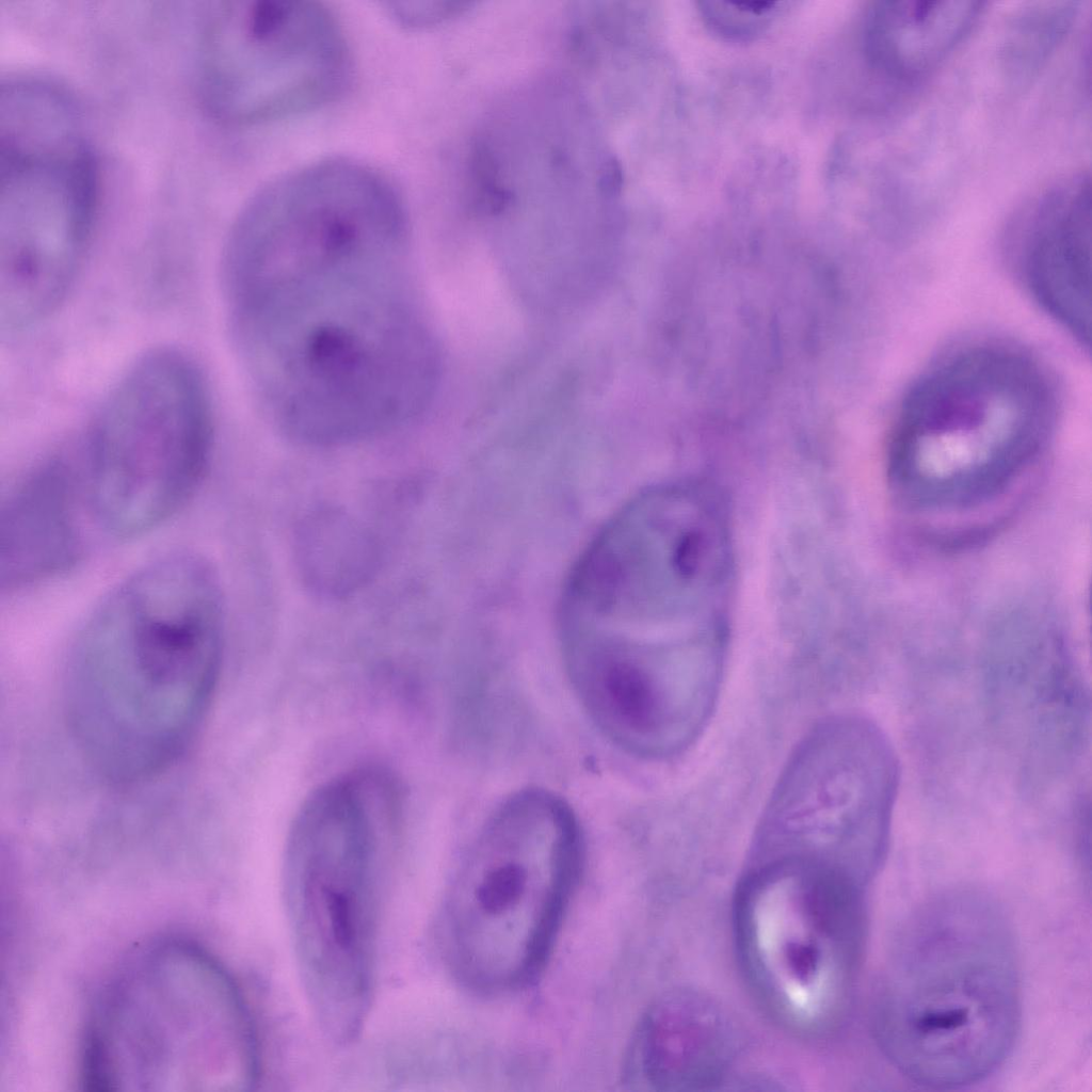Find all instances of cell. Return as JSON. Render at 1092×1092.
Segmentation results:
<instances>
[{
  "mask_svg": "<svg viewBox=\"0 0 1092 1092\" xmlns=\"http://www.w3.org/2000/svg\"><path fill=\"white\" fill-rule=\"evenodd\" d=\"M237 353L291 439L336 447L418 417L439 382L414 299L404 205L379 177L321 163L260 190L223 263Z\"/></svg>",
  "mask_w": 1092,
  "mask_h": 1092,
  "instance_id": "1",
  "label": "cell"
},
{
  "mask_svg": "<svg viewBox=\"0 0 1092 1092\" xmlns=\"http://www.w3.org/2000/svg\"><path fill=\"white\" fill-rule=\"evenodd\" d=\"M222 640L218 579L193 555L149 564L98 606L65 686L69 727L96 770L138 782L182 752L213 694Z\"/></svg>",
  "mask_w": 1092,
  "mask_h": 1092,
  "instance_id": "2",
  "label": "cell"
},
{
  "mask_svg": "<svg viewBox=\"0 0 1092 1092\" xmlns=\"http://www.w3.org/2000/svg\"><path fill=\"white\" fill-rule=\"evenodd\" d=\"M1022 1017L1013 929L975 888L932 896L898 929L878 990L874 1026L892 1064L916 1083L983 1080L1009 1057Z\"/></svg>",
  "mask_w": 1092,
  "mask_h": 1092,
  "instance_id": "3",
  "label": "cell"
},
{
  "mask_svg": "<svg viewBox=\"0 0 1092 1092\" xmlns=\"http://www.w3.org/2000/svg\"><path fill=\"white\" fill-rule=\"evenodd\" d=\"M394 823L374 792L344 776L307 799L288 840L284 896L300 971L315 1016L338 1043L359 1033L371 1005Z\"/></svg>",
  "mask_w": 1092,
  "mask_h": 1092,
  "instance_id": "4",
  "label": "cell"
},
{
  "mask_svg": "<svg viewBox=\"0 0 1092 1092\" xmlns=\"http://www.w3.org/2000/svg\"><path fill=\"white\" fill-rule=\"evenodd\" d=\"M582 839L571 807L521 791L488 819L447 893L446 958L468 986L505 991L543 965L579 872Z\"/></svg>",
  "mask_w": 1092,
  "mask_h": 1092,
  "instance_id": "5",
  "label": "cell"
},
{
  "mask_svg": "<svg viewBox=\"0 0 1092 1092\" xmlns=\"http://www.w3.org/2000/svg\"><path fill=\"white\" fill-rule=\"evenodd\" d=\"M96 197L92 155L74 102L57 84L11 79L0 94V285L47 303L66 294Z\"/></svg>",
  "mask_w": 1092,
  "mask_h": 1092,
  "instance_id": "6",
  "label": "cell"
},
{
  "mask_svg": "<svg viewBox=\"0 0 1092 1092\" xmlns=\"http://www.w3.org/2000/svg\"><path fill=\"white\" fill-rule=\"evenodd\" d=\"M1051 412L1048 384L1028 359L994 348L964 352L908 396L893 443L896 470L925 491L981 494L1035 450Z\"/></svg>",
  "mask_w": 1092,
  "mask_h": 1092,
  "instance_id": "7",
  "label": "cell"
},
{
  "mask_svg": "<svg viewBox=\"0 0 1092 1092\" xmlns=\"http://www.w3.org/2000/svg\"><path fill=\"white\" fill-rule=\"evenodd\" d=\"M210 407L203 380L183 355H145L119 381L92 431L90 504L119 539L168 519L189 500L207 465Z\"/></svg>",
  "mask_w": 1092,
  "mask_h": 1092,
  "instance_id": "8",
  "label": "cell"
},
{
  "mask_svg": "<svg viewBox=\"0 0 1092 1092\" xmlns=\"http://www.w3.org/2000/svg\"><path fill=\"white\" fill-rule=\"evenodd\" d=\"M764 862L738 899V941L748 973L784 1021L822 1028L840 1014L860 962L864 885L817 863Z\"/></svg>",
  "mask_w": 1092,
  "mask_h": 1092,
  "instance_id": "9",
  "label": "cell"
},
{
  "mask_svg": "<svg viewBox=\"0 0 1092 1092\" xmlns=\"http://www.w3.org/2000/svg\"><path fill=\"white\" fill-rule=\"evenodd\" d=\"M351 57L334 16L302 0H228L210 12L200 48V87L220 118L269 123L341 95Z\"/></svg>",
  "mask_w": 1092,
  "mask_h": 1092,
  "instance_id": "10",
  "label": "cell"
},
{
  "mask_svg": "<svg viewBox=\"0 0 1092 1092\" xmlns=\"http://www.w3.org/2000/svg\"><path fill=\"white\" fill-rule=\"evenodd\" d=\"M825 730V764L806 745L773 797L762 826L769 857L836 868L866 882L885 854L898 764L883 734L864 720Z\"/></svg>",
  "mask_w": 1092,
  "mask_h": 1092,
  "instance_id": "11",
  "label": "cell"
},
{
  "mask_svg": "<svg viewBox=\"0 0 1092 1092\" xmlns=\"http://www.w3.org/2000/svg\"><path fill=\"white\" fill-rule=\"evenodd\" d=\"M1091 193L1085 175L1039 196L1029 221L1026 264L1042 305L1078 338L1090 332Z\"/></svg>",
  "mask_w": 1092,
  "mask_h": 1092,
  "instance_id": "12",
  "label": "cell"
},
{
  "mask_svg": "<svg viewBox=\"0 0 1092 1092\" xmlns=\"http://www.w3.org/2000/svg\"><path fill=\"white\" fill-rule=\"evenodd\" d=\"M733 1046L717 1007L694 994H672L642 1018L627 1058V1081L648 1090L703 1089L721 1078Z\"/></svg>",
  "mask_w": 1092,
  "mask_h": 1092,
  "instance_id": "13",
  "label": "cell"
},
{
  "mask_svg": "<svg viewBox=\"0 0 1092 1092\" xmlns=\"http://www.w3.org/2000/svg\"><path fill=\"white\" fill-rule=\"evenodd\" d=\"M71 468L51 460L34 468L6 496L1 510V582L17 589L50 578L82 553Z\"/></svg>",
  "mask_w": 1092,
  "mask_h": 1092,
  "instance_id": "14",
  "label": "cell"
},
{
  "mask_svg": "<svg viewBox=\"0 0 1092 1092\" xmlns=\"http://www.w3.org/2000/svg\"><path fill=\"white\" fill-rule=\"evenodd\" d=\"M976 1H881L865 16L863 44L871 66L914 82L936 69L966 38L981 14Z\"/></svg>",
  "mask_w": 1092,
  "mask_h": 1092,
  "instance_id": "15",
  "label": "cell"
},
{
  "mask_svg": "<svg viewBox=\"0 0 1092 1092\" xmlns=\"http://www.w3.org/2000/svg\"><path fill=\"white\" fill-rule=\"evenodd\" d=\"M293 561L304 587L328 600L343 599L365 588L380 571L382 550L375 535L343 509L321 505L296 524Z\"/></svg>",
  "mask_w": 1092,
  "mask_h": 1092,
  "instance_id": "16",
  "label": "cell"
},
{
  "mask_svg": "<svg viewBox=\"0 0 1092 1092\" xmlns=\"http://www.w3.org/2000/svg\"><path fill=\"white\" fill-rule=\"evenodd\" d=\"M1076 14L1075 2L1041 4L1024 14L1012 46L1021 67L1033 68L1061 39Z\"/></svg>",
  "mask_w": 1092,
  "mask_h": 1092,
  "instance_id": "17",
  "label": "cell"
},
{
  "mask_svg": "<svg viewBox=\"0 0 1092 1092\" xmlns=\"http://www.w3.org/2000/svg\"><path fill=\"white\" fill-rule=\"evenodd\" d=\"M702 14L719 34L748 38L762 31L775 11L774 2H703Z\"/></svg>",
  "mask_w": 1092,
  "mask_h": 1092,
  "instance_id": "18",
  "label": "cell"
},
{
  "mask_svg": "<svg viewBox=\"0 0 1092 1092\" xmlns=\"http://www.w3.org/2000/svg\"><path fill=\"white\" fill-rule=\"evenodd\" d=\"M469 2L410 1L388 3L389 11L402 25L425 27L462 15Z\"/></svg>",
  "mask_w": 1092,
  "mask_h": 1092,
  "instance_id": "19",
  "label": "cell"
}]
</instances>
